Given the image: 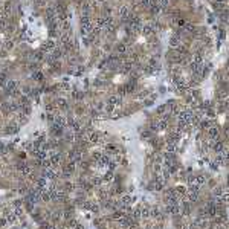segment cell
Segmentation results:
<instances>
[{"label": "cell", "instance_id": "1", "mask_svg": "<svg viewBox=\"0 0 229 229\" xmlns=\"http://www.w3.org/2000/svg\"><path fill=\"white\" fill-rule=\"evenodd\" d=\"M57 47H58V46L55 44V41H54V40H47V41H44V44L41 46V49H43L44 52H49V54H52Z\"/></svg>", "mask_w": 229, "mask_h": 229}, {"label": "cell", "instance_id": "2", "mask_svg": "<svg viewBox=\"0 0 229 229\" xmlns=\"http://www.w3.org/2000/svg\"><path fill=\"white\" fill-rule=\"evenodd\" d=\"M119 17H122V18L130 17V8L128 6H121L119 8Z\"/></svg>", "mask_w": 229, "mask_h": 229}, {"label": "cell", "instance_id": "3", "mask_svg": "<svg viewBox=\"0 0 229 229\" xmlns=\"http://www.w3.org/2000/svg\"><path fill=\"white\" fill-rule=\"evenodd\" d=\"M116 51H118L119 54H125V52H127V44H124V43H121V44H118V47H116Z\"/></svg>", "mask_w": 229, "mask_h": 229}, {"label": "cell", "instance_id": "4", "mask_svg": "<svg viewBox=\"0 0 229 229\" xmlns=\"http://www.w3.org/2000/svg\"><path fill=\"white\" fill-rule=\"evenodd\" d=\"M6 29V20H5V17H2L0 18V32H3Z\"/></svg>", "mask_w": 229, "mask_h": 229}, {"label": "cell", "instance_id": "5", "mask_svg": "<svg viewBox=\"0 0 229 229\" xmlns=\"http://www.w3.org/2000/svg\"><path fill=\"white\" fill-rule=\"evenodd\" d=\"M12 46H14V41H12V40H6V41H5V47H6V49H11Z\"/></svg>", "mask_w": 229, "mask_h": 229}, {"label": "cell", "instance_id": "6", "mask_svg": "<svg viewBox=\"0 0 229 229\" xmlns=\"http://www.w3.org/2000/svg\"><path fill=\"white\" fill-rule=\"evenodd\" d=\"M35 78H37V80H41V78H43V75H41L40 72H37V73H35Z\"/></svg>", "mask_w": 229, "mask_h": 229}]
</instances>
